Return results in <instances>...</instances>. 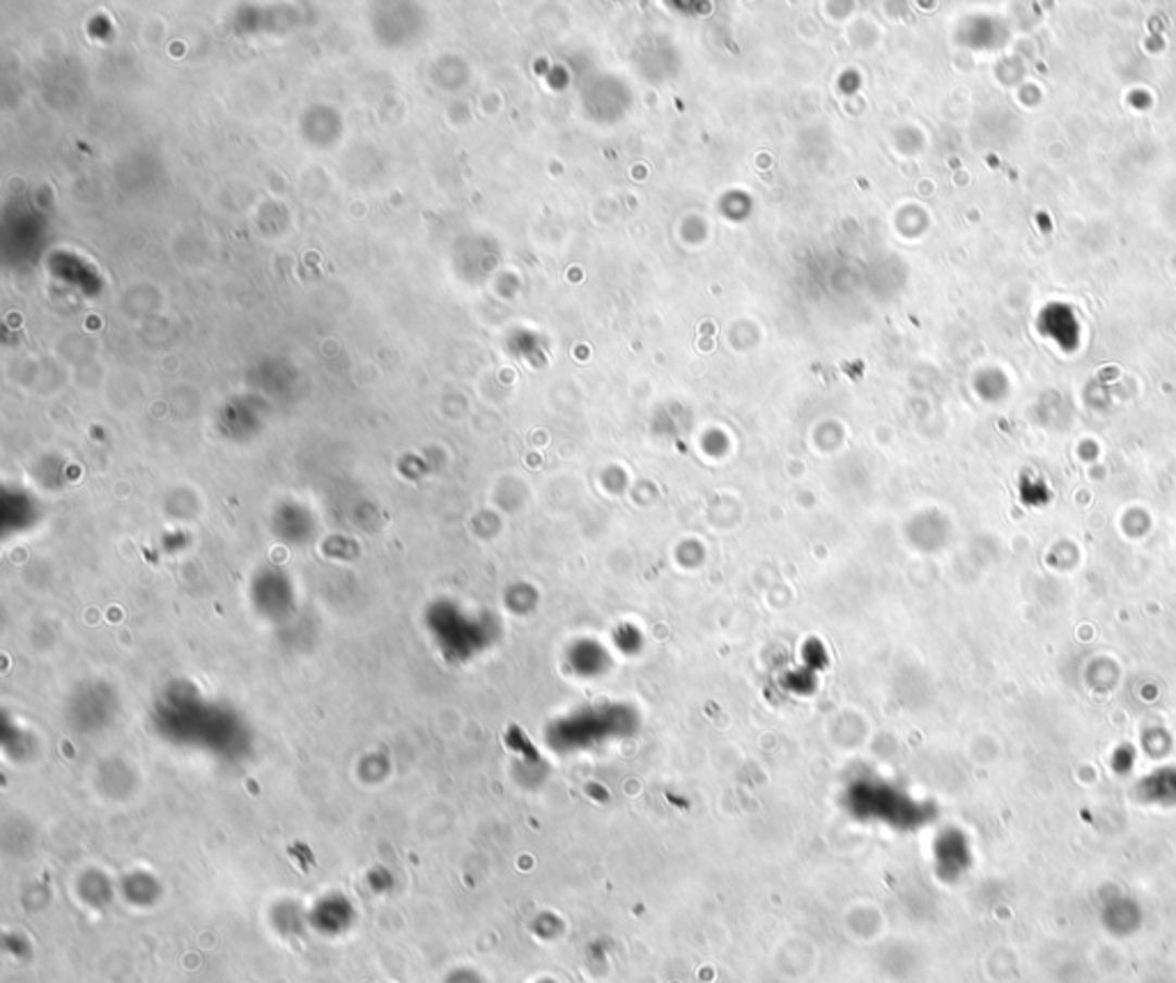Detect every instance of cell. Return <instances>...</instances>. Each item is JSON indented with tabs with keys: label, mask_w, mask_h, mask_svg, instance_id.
Here are the masks:
<instances>
[{
	"label": "cell",
	"mask_w": 1176,
	"mask_h": 983,
	"mask_svg": "<svg viewBox=\"0 0 1176 983\" xmlns=\"http://www.w3.org/2000/svg\"><path fill=\"white\" fill-rule=\"evenodd\" d=\"M1101 921L1112 935H1133L1142 927V910L1130 898H1117L1103 908Z\"/></svg>",
	"instance_id": "cell-1"
},
{
	"label": "cell",
	"mask_w": 1176,
	"mask_h": 983,
	"mask_svg": "<svg viewBox=\"0 0 1176 983\" xmlns=\"http://www.w3.org/2000/svg\"><path fill=\"white\" fill-rule=\"evenodd\" d=\"M1138 793L1147 805L1174 807L1176 805V770L1161 768L1147 774L1138 784Z\"/></svg>",
	"instance_id": "cell-2"
}]
</instances>
